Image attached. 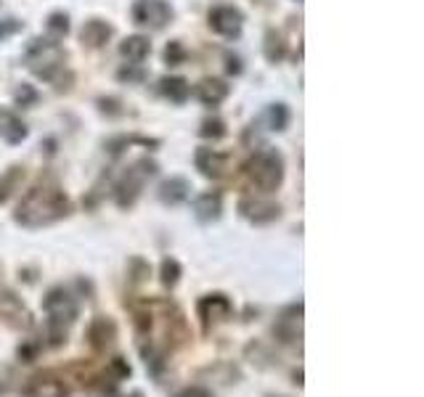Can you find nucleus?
Returning <instances> with one entry per match:
<instances>
[{
	"mask_svg": "<svg viewBox=\"0 0 424 397\" xmlns=\"http://www.w3.org/2000/svg\"><path fill=\"white\" fill-rule=\"evenodd\" d=\"M228 72L231 74H242V61L236 56H228Z\"/></svg>",
	"mask_w": 424,
	"mask_h": 397,
	"instance_id": "c9c22d12",
	"label": "nucleus"
},
{
	"mask_svg": "<svg viewBox=\"0 0 424 397\" xmlns=\"http://www.w3.org/2000/svg\"><path fill=\"white\" fill-rule=\"evenodd\" d=\"M183 276V265L175 260V257H165L162 265H159V278H162V286L165 289H175L178 281Z\"/></svg>",
	"mask_w": 424,
	"mask_h": 397,
	"instance_id": "b1692460",
	"label": "nucleus"
},
{
	"mask_svg": "<svg viewBox=\"0 0 424 397\" xmlns=\"http://www.w3.org/2000/svg\"><path fill=\"white\" fill-rule=\"evenodd\" d=\"M159 90H162V96L170 98L172 104H186L189 96H191V85H189V80H183V77H165V80L159 83Z\"/></svg>",
	"mask_w": 424,
	"mask_h": 397,
	"instance_id": "412c9836",
	"label": "nucleus"
},
{
	"mask_svg": "<svg viewBox=\"0 0 424 397\" xmlns=\"http://www.w3.org/2000/svg\"><path fill=\"white\" fill-rule=\"evenodd\" d=\"M107 371H109V379L114 382V384H120L122 379H130V373H133V368L128 365V361L125 358H111L109 365H107Z\"/></svg>",
	"mask_w": 424,
	"mask_h": 397,
	"instance_id": "c85d7f7f",
	"label": "nucleus"
},
{
	"mask_svg": "<svg viewBox=\"0 0 424 397\" xmlns=\"http://www.w3.org/2000/svg\"><path fill=\"white\" fill-rule=\"evenodd\" d=\"M35 101H37V90L32 85H22V88L16 90V104H19V106L27 109V106H32Z\"/></svg>",
	"mask_w": 424,
	"mask_h": 397,
	"instance_id": "473e14b6",
	"label": "nucleus"
},
{
	"mask_svg": "<svg viewBox=\"0 0 424 397\" xmlns=\"http://www.w3.org/2000/svg\"><path fill=\"white\" fill-rule=\"evenodd\" d=\"M117 77H120L122 83L138 85V83H144V80H146V72L141 69V64H125L120 72H117Z\"/></svg>",
	"mask_w": 424,
	"mask_h": 397,
	"instance_id": "7c9ffc66",
	"label": "nucleus"
},
{
	"mask_svg": "<svg viewBox=\"0 0 424 397\" xmlns=\"http://www.w3.org/2000/svg\"><path fill=\"white\" fill-rule=\"evenodd\" d=\"M263 53H266V59L271 61V64H279V61L287 56V43H284L281 32H276V29H268L266 43H263Z\"/></svg>",
	"mask_w": 424,
	"mask_h": 397,
	"instance_id": "5701e85b",
	"label": "nucleus"
},
{
	"mask_svg": "<svg viewBox=\"0 0 424 397\" xmlns=\"http://www.w3.org/2000/svg\"><path fill=\"white\" fill-rule=\"evenodd\" d=\"M22 392H25V397H67L69 395L64 379H59L53 371L35 373V376L25 384Z\"/></svg>",
	"mask_w": 424,
	"mask_h": 397,
	"instance_id": "f8f14e48",
	"label": "nucleus"
},
{
	"mask_svg": "<svg viewBox=\"0 0 424 397\" xmlns=\"http://www.w3.org/2000/svg\"><path fill=\"white\" fill-rule=\"evenodd\" d=\"M244 175L247 181L252 183L257 191L273 193L284 181V157H281L276 148H263V151H254L249 162L244 165Z\"/></svg>",
	"mask_w": 424,
	"mask_h": 397,
	"instance_id": "20e7f679",
	"label": "nucleus"
},
{
	"mask_svg": "<svg viewBox=\"0 0 424 397\" xmlns=\"http://www.w3.org/2000/svg\"><path fill=\"white\" fill-rule=\"evenodd\" d=\"M186 59H189V53H186V48H183L181 40H172V43H167V48H165V61H167L170 67H178V64H183Z\"/></svg>",
	"mask_w": 424,
	"mask_h": 397,
	"instance_id": "c756f323",
	"label": "nucleus"
},
{
	"mask_svg": "<svg viewBox=\"0 0 424 397\" xmlns=\"http://www.w3.org/2000/svg\"><path fill=\"white\" fill-rule=\"evenodd\" d=\"M117 337H120V328H117V321L111 315H96L88 326V342L101 355L117 344Z\"/></svg>",
	"mask_w": 424,
	"mask_h": 397,
	"instance_id": "1a4fd4ad",
	"label": "nucleus"
},
{
	"mask_svg": "<svg viewBox=\"0 0 424 397\" xmlns=\"http://www.w3.org/2000/svg\"><path fill=\"white\" fill-rule=\"evenodd\" d=\"M32 315L25 307V302L19 300L13 291H0V321L8 323L11 328H29Z\"/></svg>",
	"mask_w": 424,
	"mask_h": 397,
	"instance_id": "4468645a",
	"label": "nucleus"
},
{
	"mask_svg": "<svg viewBox=\"0 0 424 397\" xmlns=\"http://www.w3.org/2000/svg\"><path fill=\"white\" fill-rule=\"evenodd\" d=\"M43 310L48 315V323H46V339H48L50 347H61L67 344V334H69V326L77 321L80 315V305L74 300L69 291L64 286H53L43 300Z\"/></svg>",
	"mask_w": 424,
	"mask_h": 397,
	"instance_id": "f03ea898",
	"label": "nucleus"
},
{
	"mask_svg": "<svg viewBox=\"0 0 424 397\" xmlns=\"http://www.w3.org/2000/svg\"><path fill=\"white\" fill-rule=\"evenodd\" d=\"M133 397H141V395H138V392H135V395H133Z\"/></svg>",
	"mask_w": 424,
	"mask_h": 397,
	"instance_id": "4c0bfd02",
	"label": "nucleus"
},
{
	"mask_svg": "<svg viewBox=\"0 0 424 397\" xmlns=\"http://www.w3.org/2000/svg\"><path fill=\"white\" fill-rule=\"evenodd\" d=\"M294 384L303 386V371H294Z\"/></svg>",
	"mask_w": 424,
	"mask_h": 397,
	"instance_id": "e433bc0d",
	"label": "nucleus"
},
{
	"mask_svg": "<svg viewBox=\"0 0 424 397\" xmlns=\"http://www.w3.org/2000/svg\"><path fill=\"white\" fill-rule=\"evenodd\" d=\"M199 135H202V138H210V141H220V138L226 135V122L218 120V117H210V120L202 122Z\"/></svg>",
	"mask_w": 424,
	"mask_h": 397,
	"instance_id": "cd10ccee",
	"label": "nucleus"
},
{
	"mask_svg": "<svg viewBox=\"0 0 424 397\" xmlns=\"http://www.w3.org/2000/svg\"><path fill=\"white\" fill-rule=\"evenodd\" d=\"M120 53H122V59H128L130 64H141V61L151 53V43H149V37L144 35H130L120 43Z\"/></svg>",
	"mask_w": 424,
	"mask_h": 397,
	"instance_id": "aec40b11",
	"label": "nucleus"
},
{
	"mask_svg": "<svg viewBox=\"0 0 424 397\" xmlns=\"http://www.w3.org/2000/svg\"><path fill=\"white\" fill-rule=\"evenodd\" d=\"M16 29H22V25H19L16 19H6V22L0 25V40H3V37H8L11 32H16Z\"/></svg>",
	"mask_w": 424,
	"mask_h": 397,
	"instance_id": "f704fd0d",
	"label": "nucleus"
},
{
	"mask_svg": "<svg viewBox=\"0 0 424 397\" xmlns=\"http://www.w3.org/2000/svg\"><path fill=\"white\" fill-rule=\"evenodd\" d=\"M37 352H40V342H32V339L22 342V344H19V349H16V355H19V361H22V363L37 361Z\"/></svg>",
	"mask_w": 424,
	"mask_h": 397,
	"instance_id": "2f4dec72",
	"label": "nucleus"
},
{
	"mask_svg": "<svg viewBox=\"0 0 424 397\" xmlns=\"http://www.w3.org/2000/svg\"><path fill=\"white\" fill-rule=\"evenodd\" d=\"M175 397H215V395H212L210 389H205V386L194 384V386H186V389H181Z\"/></svg>",
	"mask_w": 424,
	"mask_h": 397,
	"instance_id": "72a5a7b5",
	"label": "nucleus"
},
{
	"mask_svg": "<svg viewBox=\"0 0 424 397\" xmlns=\"http://www.w3.org/2000/svg\"><path fill=\"white\" fill-rule=\"evenodd\" d=\"M207 19H210V29L223 37H239L244 27V13L236 6H215Z\"/></svg>",
	"mask_w": 424,
	"mask_h": 397,
	"instance_id": "9b49d317",
	"label": "nucleus"
},
{
	"mask_svg": "<svg viewBox=\"0 0 424 397\" xmlns=\"http://www.w3.org/2000/svg\"><path fill=\"white\" fill-rule=\"evenodd\" d=\"M69 212H72V204H69L67 193L61 191L59 183L43 178L22 196V202L16 204V212H13V220L22 228H46V225L64 220Z\"/></svg>",
	"mask_w": 424,
	"mask_h": 397,
	"instance_id": "f257e3e1",
	"label": "nucleus"
},
{
	"mask_svg": "<svg viewBox=\"0 0 424 397\" xmlns=\"http://www.w3.org/2000/svg\"><path fill=\"white\" fill-rule=\"evenodd\" d=\"M196 315H199V321H202V328H205L207 334L215 328L218 323H226L231 315H233V305L226 294H205L202 300L196 302Z\"/></svg>",
	"mask_w": 424,
	"mask_h": 397,
	"instance_id": "423d86ee",
	"label": "nucleus"
},
{
	"mask_svg": "<svg viewBox=\"0 0 424 397\" xmlns=\"http://www.w3.org/2000/svg\"><path fill=\"white\" fill-rule=\"evenodd\" d=\"M231 88L218 77H205L202 83L196 85V98L205 104V106H220L226 98H228Z\"/></svg>",
	"mask_w": 424,
	"mask_h": 397,
	"instance_id": "f3484780",
	"label": "nucleus"
},
{
	"mask_svg": "<svg viewBox=\"0 0 424 397\" xmlns=\"http://www.w3.org/2000/svg\"><path fill=\"white\" fill-rule=\"evenodd\" d=\"M194 165L205 178H210V181H220V178L228 175L231 159H228V154H220L215 148H196Z\"/></svg>",
	"mask_w": 424,
	"mask_h": 397,
	"instance_id": "ddd939ff",
	"label": "nucleus"
},
{
	"mask_svg": "<svg viewBox=\"0 0 424 397\" xmlns=\"http://www.w3.org/2000/svg\"><path fill=\"white\" fill-rule=\"evenodd\" d=\"M157 193L165 204L178 207L189 199V193H191V183L186 181V178H181V175H172V178H167V181H162V186H159Z\"/></svg>",
	"mask_w": 424,
	"mask_h": 397,
	"instance_id": "a211bd4d",
	"label": "nucleus"
},
{
	"mask_svg": "<svg viewBox=\"0 0 424 397\" xmlns=\"http://www.w3.org/2000/svg\"><path fill=\"white\" fill-rule=\"evenodd\" d=\"M157 162H151L149 157L133 162L130 167L125 169V175L120 178V183L114 186V199H117V207L120 209H130V207L141 199L146 183L157 175Z\"/></svg>",
	"mask_w": 424,
	"mask_h": 397,
	"instance_id": "39448f33",
	"label": "nucleus"
},
{
	"mask_svg": "<svg viewBox=\"0 0 424 397\" xmlns=\"http://www.w3.org/2000/svg\"><path fill=\"white\" fill-rule=\"evenodd\" d=\"M149 276H151V267H149V263H144L141 257H130V260H128V281H130L133 286L144 284Z\"/></svg>",
	"mask_w": 424,
	"mask_h": 397,
	"instance_id": "a878e982",
	"label": "nucleus"
},
{
	"mask_svg": "<svg viewBox=\"0 0 424 397\" xmlns=\"http://www.w3.org/2000/svg\"><path fill=\"white\" fill-rule=\"evenodd\" d=\"M130 13L135 25L149 29H165L172 22V8L167 0H135Z\"/></svg>",
	"mask_w": 424,
	"mask_h": 397,
	"instance_id": "0eeeda50",
	"label": "nucleus"
},
{
	"mask_svg": "<svg viewBox=\"0 0 424 397\" xmlns=\"http://www.w3.org/2000/svg\"><path fill=\"white\" fill-rule=\"evenodd\" d=\"M289 109H287V104H271V109H268V125H271V130H287L289 127Z\"/></svg>",
	"mask_w": 424,
	"mask_h": 397,
	"instance_id": "393cba45",
	"label": "nucleus"
},
{
	"mask_svg": "<svg viewBox=\"0 0 424 397\" xmlns=\"http://www.w3.org/2000/svg\"><path fill=\"white\" fill-rule=\"evenodd\" d=\"M239 212H242L244 220H249L254 225H268V223L281 217V207L266 199V196H244L239 202Z\"/></svg>",
	"mask_w": 424,
	"mask_h": 397,
	"instance_id": "6e6552de",
	"label": "nucleus"
},
{
	"mask_svg": "<svg viewBox=\"0 0 424 397\" xmlns=\"http://www.w3.org/2000/svg\"><path fill=\"white\" fill-rule=\"evenodd\" d=\"M111 35H114V27L107 25L104 19H88L83 25V29H80V43H83L85 48H104L107 43L111 40Z\"/></svg>",
	"mask_w": 424,
	"mask_h": 397,
	"instance_id": "2eb2a0df",
	"label": "nucleus"
},
{
	"mask_svg": "<svg viewBox=\"0 0 424 397\" xmlns=\"http://www.w3.org/2000/svg\"><path fill=\"white\" fill-rule=\"evenodd\" d=\"M22 181H25V167L22 165H13L0 175V204H6L13 193L19 191Z\"/></svg>",
	"mask_w": 424,
	"mask_h": 397,
	"instance_id": "4be33fe9",
	"label": "nucleus"
},
{
	"mask_svg": "<svg viewBox=\"0 0 424 397\" xmlns=\"http://www.w3.org/2000/svg\"><path fill=\"white\" fill-rule=\"evenodd\" d=\"M25 64L32 74H37L40 80H53L56 74L64 69L67 64V53L59 46V40L50 37H35L29 40V46L25 50Z\"/></svg>",
	"mask_w": 424,
	"mask_h": 397,
	"instance_id": "7ed1b4c3",
	"label": "nucleus"
},
{
	"mask_svg": "<svg viewBox=\"0 0 424 397\" xmlns=\"http://www.w3.org/2000/svg\"><path fill=\"white\" fill-rule=\"evenodd\" d=\"M303 313H305L303 302L284 307L276 326H273V337L279 339V342H287V344H292L294 339L300 342V337H303Z\"/></svg>",
	"mask_w": 424,
	"mask_h": 397,
	"instance_id": "9d476101",
	"label": "nucleus"
},
{
	"mask_svg": "<svg viewBox=\"0 0 424 397\" xmlns=\"http://www.w3.org/2000/svg\"><path fill=\"white\" fill-rule=\"evenodd\" d=\"M223 215V193L205 191L194 199V217L199 223H215Z\"/></svg>",
	"mask_w": 424,
	"mask_h": 397,
	"instance_id": "dca6fc26",
	"label": "nucleus"
},
{
	"mask_svg": "<svg viewBox=\"0 0 424 397\" xmlns=\"http://www.w3.org/2000/svg\"><path fill=\"white\" fill-rule=\"evenodd\" d=\"M0 135L8 141V144H22L27 138V125L13 111L8 109H0Z\"/></svg>",
	"mask_w": 424,
	"mask_h": 397,
	"instance_id": "6ab92c4d",
	"label": "nucleus"
},
{
	"mask_svg": "<svg viewBox=\"0 0 424 397\" xmlns=\"http://www.w3.org/2000/svg\"><path fill=\"white\" fill-rule=\"evenodd\" d=\"M46 27H48V32H50V40H61V37L69 32V16L61 11L50 13Z\"/></svg>",
	"mask_w": 424,
	"mask_h": 397,
	"instance_id": "bb28decb",
	"label": "nucleus"
}]
</instances>
